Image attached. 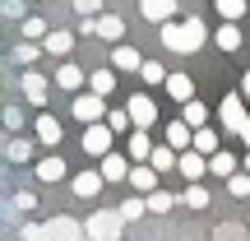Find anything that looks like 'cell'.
<instances>
[{
	"mask_svg": "<svg viewBox=\"0 0 250 241\" xmlns=\"http://www.w3.org/2000/svg\"><path fill=\"white\" fill-rule=\"evenodd\" d=\"M208 42V28L204 19H186V23H162V46L167 51H199V46Z\"/></svg>",
	"mask_w": 250,
	"mask_h": 241,
	"instance_id": "1",
	"label": "cell"
},
{
	"mask_svg": "<svg viewBox=\"0 0 250 241\" xmlns=\"http://www.w3.org/2000/svg\"><path fill=\"white\" fill-rule=\"evenodd\" d=\"M121 209H98L83 227H88V241H121Z\"/></svg>",
	"mask_w": 250,
	"mask_h": 241,
	"instance_id": "2",
	"label": "cell"
},
{
	"mask_svg": "<svg viewBox=\"0 0 250 241\" xmlns=\"http://www.w3.org/2000/svg\"><path fill=\"white\" fill-rule=\"evenodd\" d=\"M218 116H223V125H227L232 134H246V125H250V116H246V98H241V93H227L223 107H218Z\"/></svg>",
	"mask_w": 250,
	"mask_h": 241,
	"instance_id": "3",
	"label": "cell"
},
{
	"mask_svg": "<svg viewBox=\"0 0 250 241\" xmlns=\"http://www.w3.org/2000/svg\"><path fill=\"white\" fill-rule=\"evenodd\" d=\"M125 111H130V121H134V130H148V125L158 121V102H153L148 93H134V98L125 102Z\"/></svg>",
	"mask_w": 250,
	"mask_h": 241,
	"instance_id": "4",
	"label": "cell"
},
{
	"mask_svg": "<svg viewBox=\"0 0 250 241\" xmlns=\"http://www.w3.org/2000/svg\"><path fill=\"white\" fill-rule=\"evenodd\" d=\"M111 134H116V130H111L107 121L88 125V130H83V149H88V153H98V158H107V153H111Z\"/></svg>",
	"mask_w": 250,
	"mask_h": 241,
	"instance_id": "5",
	"label": "cell"
},
{
	"mask_svg": "<svg viewBox=\"0 0 250 241\" xmlns=\"http://www.w3.org/2000/svg\"><path fill=\"white\" fill-rule=\"evenodd\" d=\"M176 172H181L186 181H199V176L208 172V158H204L199 149H186V153H181V162H176Z\"/></svg>",
	"mask_w": 250,
	"mask_h": 241,
	"instance_id": "6",
	"label": "cell"
},
{
	"mask_svg": "<svg viewBox=\"0 0 250 241\" xmlns=\"http://www.w3.org/2000/svg\"><path fill=\"white\" fill-rule=\"evenodd\" d=\"M74 116H79L83 125H98L102 121V98L98 93H79V98H74Z\"/></svg>",
	"mask_w": 250,
	"mask_h": 241,
	"instance_id": "7",
	"label": "cell"
},
{
	"mask_svg": "<svg viewBox=\"0 0 250 241\" xmlns=\"http://www.w3.org/2000/svg\"><path fill=\"white\" fill-rule=\"evenodd\" d=\"M46 227H51V241H83L88 237V227L74 223V218H51Z\"/></svg>",
	"mask_w": 250,
	"mask_h": 241,
	"instance_id": "8",
	"label": "cell"
},
{
	"mask_svg": "<svg viewBox=\"0 0 250 241\" xmlns=\"http://www.w3.org/2000/svg\"><path fill=\"white\" fill-rule=\"evenodd\" d=\"M144 19L148 23H171V14H176V0H139Z\"/></svg>",
	"mask_w": 250,
	"mask_h": 241,
	"instance_id": "9",
	"label": "cell"
},
{
	"mask_svg": "<svg viewBox=\"0 0 250 241\" xmlns=\"http://www.w3.org/2000/svg\"><path fill=\"white\" fill-rule=\"evenodd\" d=\"M167 144H171L176 153L195 149V125H186V121H171V125H167Z\"/></svg>",
	"mask_w": 250,
	"mask_h": 241,
	"instance_id": "10",
	"label": "cell"
},
{
	"mask_svg": "<svg viewBox=\"0 0 250 241\" xmlns=\"http://www.w3.org/2000/svg\"><path fill=\"white\" fill-rule=\"evenodd\" d=\"M98 172H102L107 181H130V172H134V167H130V158H121V153H107Z\"/></svg>",
	"mask_w": 250,
	"mask_h": 241,
	"instance_id": "11",
	"label": "cell"
},
{
	"mask_svg": "<svg viewBox=\"0 0 250 241\" xmlns=\"http://www.w3.org/2000/svg\"><path fill=\"white\" fill-rule=\"evenodd\" d=\"M19 88H23V98L33 102V107H46V79H42V74H23Z\"/></svg>",
	"mask_w": 250,
	"mask_h": 241,
	"instance_id": "12",
	"label": "cell"
},
{
	"mask_svg": "<svg viewBox=\"0 0 250 241\" xmlns=\"http://www.w3.org/2000/svg\"><path fill=\"white\" fill-rule=\"evenodd\" d=\"M56 88L79 93V88H83V70H79V65H61V70H56Z\"/></svg>",
	"mask_w": 250,
	"mask_h": 241,
	"instance_id": "13",
	"label": "cell"
},
{
	"mask_svg": "<svg viewBox=\"0 0 250 241\" xmlns=\"http://www.w3.org/2000/svg\"><path fill=\"white\" fill-rule=\"evenodd\" d=\"M102 181H107V176H102V172H79V176H74V195L93 199V195H98V190H102Z\"/></svg>",
	"mask_w": 250,
	"mask_h": 241,
	"instance_id": "14",
	"label": "cell"
},
{
	"mask_svg": "<svg viewBox=\"0 0 250 241\" xmlns=\"http://www.w3.org/2000/svg\"><path fill=\"white\" fill-rule=\"evenodd\" d=\"M130 186L139 190V195H153V190H158V167H134L130 172Z\"/></svg>",
	"mask_w": 250,
	"mask_h": 241,
	"instance_id": "15",
	"label": "cell"
},
{
	"mask_svg": "<svg viewBox=\"0 0 250 241\" xmlns=\"http://www.w3.org/2000/svg\"><path fill=\"white\" fill-rule=\"evenodd\" d=\"M111 65H116V70H134V74H139V70H144V56L134 51V46H116V51H111Z\"/></svg>",
	"mask_w": 250,
	"mask_h": 241,
	"instance_id": "16",
	"label": "cell"
},
{
	"mask_svg": "<svg viewBox=\"0 0 250 241\" xmlns=\"http://www.w3.org/2000/svg\"><path fill=\"white\" fill-rule=\"evenodd\" d=\"M181 121H186V125H195V130H204V121H208V107H204L199 98L181 102Z\"/></svg>",
	"mask_w": 250,
	"mask_h": 241,
	"instance_id": "17",
	"label": "cell"
},
{
	"mask_svg": "<svg viewBox=\"0 0 250 241\" xmlns=\"http://www.w3.org/2000/svg\"><path fill=\"white\" fill-rule=\"evenodd\" d=\"M88 88L98 93V98H111V93H116V74H111V70H93L88 74Z\"/></svg>",
	"mask_w": 250,
	"mask_h": 241,
	"instance_id": "18",
	"label": "cell"
},
{
	"mask_svg": "<svg viewBox=\"0 0 250 241\" xmlns=\"http://www.w3.org/2000/svg\"><path fill=\"white\" fill-rule=\"evenodd\" d=\"M167 93H171L176 102H190V98H195V84H190V74H171V79H167Z\"/></svg>",
	"mask_w": 250,
	"mask_h": 241,
	"instance_id": "19",
	"label": "cell"
},
{
	"mask_svg": "<svg viewBox=\"0 0 250 241\" xmlns=\"http://www.w3.org/2000/svg\"><path fill=\"white\" fill-rule=\"evenodd\" d=\"M130 158H134V162H148V158H153L148 130H134V134H130Z\"/></svg>",
	"mask_w": 250,
	"mask_h": 241,
	"instance_id": "20",
	"label": "cell"
},
{
	"mask_svg": "<svg viewBox=\"0 0 250 241\" xmlns=\"http://www.w3.org/2000/svg\"><path fill=\"white\" fill-rule=\"evenodd\" d=\"M98 37H107V42L125 37V19H116V14H102V19H98Z\"/></svg>",
	"mask_w": 250,
	"mask_h": 241,
	"instance_id": "21",
	"label": "cell"
},
{
	"mask_svg": "<svg viewBox=\"0 0 250 241\" xmlns=\"http://www.w3.org/2000/svg\"><path fill=\"white\" fill-rule=\"evenodd\" d=\"M213 42L223 46V51H236V46H241V28H236V23H223V28L213 33Z\"/></svg>",
	"mask_w": 250,
	"mask_h": 241,
	"instance_id": "22",
	"label": "cell"
},
{
	"mask_svg": "<svg viewBox=\"0 0 250 241\" xmlns=\"http://www.w3.org/2000/svg\"><path fill=\"white\" fill-rule=\"evenodd\" d=\"M181 162V153L171 149V144H162V149H153V158H148V167H158V172H167V167H176Z\"/></svg>",
	"mask_w": 250,
	"mask_h": 241,
	"instance_id": "23",
	"label": "cell"
},
{
	"mask_svg": "<svg viewBox=\"0 0 250 241\" xmlns=\"http://www.w3.org/2000/svg\"><path fill=\"white\" fill-rule=\"evenodd\" d=\"M208 172H213V176H236V158L232 153H213V158H208Z\"/></svg>",
	"mask_w": 250,
	"mask_h": 241,
	"instance_id": "24",
	"label": "cell"
},
{
	"mask_svg": "<svg viewBox=\"0 0 250 241\" xmlns=\"http://www.w3.org/2000/svg\"><path fill=\"white\" fill-rule=\"evenodd\" d=\"M37 139L42 144H61V121L56 116H37Z\"/></svg>",
	"mask_w": 250,
	"mask_h": 241,
	"instance_id": "25",
	"label": "cell"
},
{
	"mask_svg": "<svg viewBox=\"0 0 250 241\" xmlns=\"http://www.w3.org/2000/svg\"><path fill=\"white\" fill-rule=\"evenodd\" d=\"M213 9L223 14V23H236L246 14V0H213Z\"/></svg>",
	"mask_w": 250,
	"mask_h": 241,
	"instance_id": "26",
	"label": "cell"
},
{
	"mask_svg": "<svg viewBox=\"0 0 250 241\" xmlns=\"http://www.w3.org/2000/svg\"><path fill=\"white\" fill-rule=\"evenodd\" d=\"M195 149L204 153V158H213V153H223V144H218L213 130H195Z\"/></svg>",
	"mask_w": 250,
	"mask_h": 241,
	"instance_id": "27",
	"label": "cell"
},
{
	"mask_svg": "<svg viewBox=\"0 0 250 241\" xmlns=\"http://www.w3.org/2000/svg\"><path fill=\"white\" fill-rule=\"evenodd\" d=\"M65 176V162L61 158H42L37 162V181H61Z\"/></svg>",
	"mask_w": 250,
	"mask_h": 241,
	"instance_id": "28",
	"label": "cell"
},
{
	"mask_svg": "<svg viewBox=\"0 0 250 241\" xmlns=\"http://www.w3.org/2000/svg\"><path fill=\"white\" fill-rule=\"evenodd\" d=\"M74 46V33H46V51L51 56H65Z\"/></svg>",
	"mask_w": 250,
	"mask_h": 241,
	"instance_id": "29",
	"label": "cell"
},
{
	"mask_svg": "<svg viewBox=\"0 0 250 241\" xmlns=\"http://www.w3.org/2000/svg\"><path fill=\"white\" fill-rule=\"evenodd\" d=\"M46 33H51L46 19H23V37H28V42H46Z\"/></svg>",
	"mask_w": 250,
	"mask_h": 241,
	"instance_id": "30",
	"label": "cell"
},
{
	"mask_svg": "<svg viewBox=\"0 0 250 241\" xmlns=\"http://www.w3.org/2000/svg\"><path fill=\"white\" fill-rule=\"evenodd\" d=\"M139 79H144V84H167V79H171V74H167V70H162V65H158V61H144V70H139Z\"/></svg>",
	"mask_w": 250,
	"mask_h": 241,
	"instance_id": "31",
	"label": "cell"
},
{
	"mask_svg": "<svg viewBox=\"0 0 250 241\" xmlns=\"http://www.w3.org/2000/svg\"><path fill=\"white\" fill-rule=\"evenodd\" d=\"M19 237H23V241H51V227H46V223H23Z\"/></svg>",
	"mask_w": 250,
	"mask_h": 241,
	"instance_id": "32",
	"label": "cell"
},
{
	"mask_svg": "<svg viewBox=\"0 0 250 241\" xmlns=\"http://www.w3.org/2000/svg\"><path fill=\"white\" fill-rule=\"evenodd\" d=\"M186 204H190V209H204V204H208V190L190 181V186H186Z\"/></svg>",
	"mask_w": 250,
	"mask_h": 241,
	"instance_id": "33",
	"label": "cell"
},
{
	"mask_svg": "<svg viewBox=\"0 0 250 241\" xmlns=\"http://www.w3.org/2000/svg\"><path fill=\"white\" fill-rule=\"evenodd\" d=\"M171 204H176V199H171L167 190H153V195H148V209H153V214H167Z\"/></svg>",
	"mask_w": 250,
	"mask_h": 241,
	"instance_id": "34",
	"label": "cell"
},
{
	"mask_svg": "<svg viewBox=\"0 0 250 241\" xmlns=\"http://www.w3.org/2000/svg\"><path fill=\"white\" fill-rule=\"evenodd\" d=\"M9 158H14V162H28V158H33V144H28V139H9Z\"/></svg>",
	"mask_w": 250,
	"mask_h": 241,
	"instance_id": "35",
	"label": "cell"
},
{
	"mask_svg": "<svg viewBox=\"0 0 250 241\" xmlns=\"http://www.w3.org/2000/svg\"><path fill=\"white\" fill-rule=\"evenodd\" d=\"M144 209H148V199H125L121 204V218L130 223V218H144Z\"/></svg>",
	"mask_w": 250,
	"mask_h": 241,
	"instance_id": "36",
	"label": "cell"
},
{
	"mask_svg": "<svg viewBox=\"0 0 250 241\" xmlns=\"http://www.w3.org/2000/svg\"><path fill=\"white\" fill-rule=\"evenodd\" d=\"M74 9H79L83 19H102L98 9H102V0H74Z\"/></svg>",
	"mask_w": 250,
	"mask_h": 241,
	"instance_id": "37",
	"label": "cell"
},
{
	"mask_svg": "<svg viewBox=\"0 0 250 241\" xmlns=\"http://www.w3.org/2000/svg\"><path fill=\"white\" fill-rule=\"evenodd\" d=\"M227 186H232V195H250V172H236Z\"/></svg>",
	"mask_w": 250,
	"mask_h": 241,
	"instance_id": "38",
	"label": "cell"
},
{
	"mask_svg": "<svg viewBox=\"0 0 250 241\" xmlns=\"http://www.w3.org/2000/svg\"><path fill=\"white\" fill-rule=\"evenodd\" d=\"M107 125H111V130L121 134V130H130L134 121H130V111H111V116H107Z\"/></svg>",
	"mask_w": 250,
	"mask_h": 241,
	"instance_id": "39",
	"label": "cell"
},
{
	"mask_svg": "<svg viewBox=\"0 0 250 241\" xmlns=\"http://www.w3.org/2000/svg\"><path fill=\"white\" fill-rule=\"evenodd\" d=\"M14 61H19V65H33V61H37V46H33V42H23V46L14 51Z\"/></svg>",
	"mask_w": 250,
	"mask_h": 241,
	"instance_id": "40",
	"label": "cell"
},
{
	"mask_svg": "<svg viewBox=\"0 0 250 241\" xmlns=\"http://www.w3.org/2000/svg\"><path fill=\"white\" fill-rule=\"evenodd\" d=\"M5 125H9V130H19V125H23V111L9 107V111H5Z\"/></svg>",
	"mask_w": 250,
	"mask_h": 241,
	"instance_id": "41",
	"label": "cell"
},
{
	"mask_svg": "<svg viewBox=\"0 0 250 241\" xmlns=\"http://www.w3.org/2000/svg\"><path fill=\"white\" fill-rule=\"evenodd\" d=\"M241 98H250V70H246V79H241Z\"/></svg>",
	"mask_w": 250,
	"mask_h": 241,
	"instance_id": "42",
	"label": "cell"
},
{
	"mask_svg": "<svg viewBox=\"0 0 250 241\" xmlns=\"http://www.w3.org/2000/svg\"><path fill=\"white\" fill-rule=\"evenodd\" d=\"M246 144H250V125H246Z\"/></svg>",
	"mask_w": 250,
	"mask_h": 241,
	"instance_id": "43",
	"label": "cell"
},
{
	"mask_svg": "<svg viewBox=\"0 0 250 241\" xmlns=\"http://www.w3.org/2000/svg\"><path fill=\"white\" fill-rule=\"evenodd\" d=\"M246 172H250V158H246Z\"/></svg>",
	"mask_w": 250,
	"mask_h": 241,
	"instance_id": "44",
	"label": "cell"
}]
</instances>
